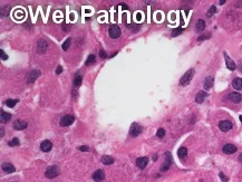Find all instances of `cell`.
Instances as JSON below:
<instances>
[{
    "instance_id": "26",
    "label": "cell",
    "mask_w": 242,
    "mask_h": 182,
    "mask_svg": "<svg viewBox=\"0 0 242 182\" xmlns=\"http://www.w3.org/2000/svg\"><path fill=\"white\" fill-rule=\"evenodd\" d=\"M18 103V100H7L6 101V105L8 107H15V105Z\"/></svg>"
},
{
    "instance_id": "9",
    "label": "cell",
    "mask_w": 242,
    "mask_h": 182,
    "mask_svg": "<svg viewBox=\"0 0 242 182\" xmlns=\"http://www.w3.org/2000/svg\"><path fill=\"white\" fill-rule=\"evenodd\" d=\"M219 127H220V130L222 132H228L232 129V123L230 121H227V120L225 121H221L219 123Z\"/></svg>"
},
{
    "instance_id": "18",
    "label": "cell",
    "mask_w": 242,
    "mask_h": 182,
    "mask_svg": "<svg viewBox=\"0 0 242 182\" xmlns=\"http://www.w3.org/2000/svg\"><path fill=\"white\" fill-rule=\"evenodd\" d=\"M213 83H214V78L212 77V76H209V77H207L205 80H204V84H203L204 89H207V91L211 89L212 86H213Z\"/></svg>"
},
{
    "instance_id": "4",
    "label": "cell",
    "mask_w": 242,
    "mask_h": 182,
    "mask_svg": "<svg viewBox=\"0 0 242 182\" xmlns=\"http://www.w3.org/2000/svg\"><path fill=\"white\" fill-rule=\"evenodd\" d=\"M40 71H38V69H32V71H30L28 74H27V83L28 84H31V83H34L39 76H40Z\"/></svg>"
},
{
    "instance_id": "14",
    "label": "cell",
    "mask_w": 242,
    "mask_h": 182,
    "mask_svg": "<svg viewBox=\"0 0 242 182\" xmlns=\"http://www.w3.org/2000/svg\"><path fill=\"white\" fill-rule=\"evenodd\" d=\"M51 149H53V143H51L50 141L46 140V141L41 142V144H40V150H41L43 152H49Z\"/></svg>"
},
{
    "instance_id": "46",
    "label": "cell",
    "mask_w": 242,
    "mask_h": 182,
    "mask_svg": "<svg viewBox=\"0 0 242 182\" xmlns=\"http://www.w3.org/2000/svg\"><path fill=\"white\" fill-rule=\"evenodd\" d=\"M224 2H225V0H221V1H220V5H223Z\"/></svg>"
},
{
    "instance_id": "19",
    "label": "cell",
    "mask_w": 242,
    "mask_h": 182,
    "mask_svg": "<svg viewBox=\"0 0 242 182\" xmlns=\"http://www.w3.org/2000/svg\"><path fill=\"white\" fill-rule=\"evenodd\" d=\"M2 170H3L5 172H7V173H14L15 171H16V169H15L14 165H12L11 163H8V162H6V163L2 164Z\"/></svg>"
},
{
    "instance_id": "5",
    "label": "cell",
    "mask_w": 242,
    "mask_h": 182,
    "mask_svg": "<svg viewBox=\"0 0 242 182\" xmlns=\"http://www.w3.org/2000/svg\"><path fill=\"white\" fill-rule=\"evenodd\" d=\"M172 164V155L170 152H166L165 153V162L163 163V165L161 167V171H166V170H169L170 169V167H171Z\"/></svg>"
},
{
    "instance_id": "35",
    "label": "cell",
    "mask_w": 242,
    "mask_h": 182,
    "mask_svg": "<svg viewBox=\"0 0 242 182\" xmlns=\"http://www.w3.org/2000/svg\"><path fill=\"white\" fill-rule=\"evenodd\" d=\"M219 176H220V179L222 180V182H228L229 181V178L228 176H225L223 172H220V173H219Z\"/></svg>"
},
{
    "instance_id": "31",
    "label": "cell",
    "mask_w": 242,
    "mask_h": 182,
    "mask_svg": "<svg viewBox=\"0 0 242 182\" xmlns=\"http://www.w3.org/2000/svg\"><path fill=\"white\" fill-rule=\"evenodd\" d=\"M20 144V142H19V140L17 138H14L9 143H8V145L9 146H15V145H19Z\"/></svg>"
},
{
    "instance_id": "16",
    "label": "cell",
    "mask_w": 242,
    "mask_h": 182,
    "mask_svg": "<svg viewBox=\"0 0 242 182\" xmlns=\"http://www.w3.org/2000/svg\"><path fill=\"white\" fill-rule=\"evenodd\" d=\"M229 100H231L232 102L234 103H240L242 101V95L238 92H233V93H230L229 95Z\"/></svg>"
},
{
    "instance_id": "8",
    "label": "cell",
    "mask_w": 242,
    "mask_h": 182,
    "mask_svg": "<svg viewBox=\"0 0 242 182\" xmlns=\"http://www.w3.org/2000/svg\"><path fill=\"white\" fill-rule=\"evenodd\" d=\"M47 46L48 45H47V42L45 39H39L38 43H37V51L39 54H44L47 49Z\"/></svg>"
},
{
    "instance_id": "27",
    "label": "cell",
    "mask_w": 242,
    "mask_h": 182,
    "mask_svg": "<svg viewBox=\"0 0 242 182\" xmlns=\"http://www.w3.org/2000/svg\"><path fill=\"white\" fill-rule=\"evenodd\" d=\"M94 63H95V55L91 54V55L88 56V58L86 59V65H92Z\"/></svg>"
},
{
    "instance_id": "29",
    "label": "cell",
    "mask_w": 242,
    "mask_h": 182,
    "mask_svg": "<svg viewBox=\"0 0 242 182\" xmlns=\"http://www.w3.org/2000/svg\"><path fill=\"white\" fill-rule=\"evenodd\" d=\"M71 38H67V39L65 40V43L63 44V49H64V51H68V48H69V46H71Z\"/></svg>"
},
{
    "instance_id": "38",
    "label": "cell",
    "mask_w": 242,
    "mask_h": 182,
    "mask_svg": "<svg viewBox=\"0 0 242 182\" xmlns=\"http://www.w3.org/2000/svg\"><path fill=\"white\" fill-rule=\"evenodd\" d=\"M211 37V35H205V36H200L199 38H198V40L199 42H202V40H204V39H207V38H210Z\"/></svg>"
},
{
    "instance_id": "11",
    "label": "cell",
    "mask_w": 242,
    "mask_h": 182,
    "mask_svg": "<svg viewBox=\"0 0 242 182\" xmlns=\"http://www.w3.org/2000/svg\"><path fill=\"white\" fill-rule=\"evenodd\" d=\"M105 178V173L103 170H96L94 173H93V180L96 182H100L104 180Z\"/></svg>"
},
{
    "instance_id": "2",
    "label": "cell",
    "mask_w": 242,
    "mask_h": 182,
    "mask_svg": "<svg viewBox=\"0 0 242 182\" xmlns=\"http://www.w3.org/2000/svg\"><path fill=\"white\" fill-rule=\"evenodd\" d=\"M58 174H59V169H58L57 165H53V167H48V169L46 170V172H45L46 178H48V179H54V178H56Z\"/></svg>"
},
{
    "instance_id": "40",
    "label": "cell",
    "mask_w": 242,
    "mask_h": 182,
    "mask_svg": "<svg viewBox=\"0 0 242 182\" xmlns=\"http://www.w3.org/2000/svg\"><path fill=\"white\" fill-rule=\"evenodd\" d=\"M79 150H80V151H86V152H87V151L89 150V147L87 145H82V146H79Z\"/></svg>"
},
{
    "instance_id": "39",
    "label": "cell",
    "mask_w": 242,
    "mask_h": 182,
    "mask_svg": "<svg viewBox=\"0 0 242 182\" xmlns=\"http://www.w3.org/2000/svg\"><path fill=\"white\" fill-rule=\"evenodd\" d=\"M69 28H71V25L69 24H63V30L64 31H67Z\"/></svg>"
},
{
    "instance_id": "24",
    "label": "cell",
    "mask_w": 242,
    "mask_h": 182,
    "mask_svg": "<svg viewBox=\"0 0 242 182\" xmlns=\"http://www.w3.org/2000/svg\"><path fill=\"white\" fill-rule=\"evenodd\" d=\"M178 158L180 159H183V158H185L186 155H187V149L186 147H180L178 149Z\"/></svg>"
},
{
    "instance_id": "17",
    "label": "cell",
    "mask_w": 242,
    "mask_h": 182,
    "mask_svg": "<svg viewBox=\"0 0 242 182\" xmlns=\"http://www.w3.org/2000/svg\"><path fill=\"white\" fill-rule=\"evenodd\" d=\"M207 92H204V91H200L199 93L196 94V96H195V102L198 103V104L203 103V101L205 100V97H207Z\"/></svg>"
},
{
    "instance_id": "15",
    "label": "cell",
    "mask_w": 242,
    "mask_h": 182,
    "mask_svg": "<svg viewBox=\"0 0 242 182\" xmlns=\"http://www.w3.org/2000/svg\"><path fill=\"white\" fill-rule=\"evenodd\" d=\"M222 150H223V152L225 153V154H233L234 152H236V146L229 143V144H225V145L223 146Z\"/></svg>"
},
{
    "instance_id": "47",
    "label": "cell",
    "mask_w": 242,
    "mask_h": 182,
    "mask_svg": "<svg viewBox=\"0 0 242 182\" xmlns=\"http://www.w3.org/2000/svg\"><path fill=\"white\" fill-rule=\"evenodd\" d=\"M240 121H241V123H242V115H240Z\"/></svg>"
},
{
    "instance_id": "7",
    "label": "cell",
    "mask_w": 242,
    "mask_h": 182,
    "mask_svg": "<svg viewBox=\"0 0 242 182\" xmlns=\"http://www.w3.org/2000/svg\"><path fill=\"white\" fill-rule=\"evenodd\" d=\"M75 121V117L71 116V115H64V116L60 118V125L62 126H68L71 125Z\"/></svg>"
},
{
    "instance_id": "21",
    "label": "cell",
    "mask_w": 242,
    "mask_h": 182,
    "mask_svg": "<svg viewBox=\"0 0 242 182\" xmlns=\"http://www.w3.org/2000/svg\"><path fill=\"white\" fill-rule=\"evenodd\" d=\"M10 118H11V114H9V113H7V112L1 111V114H0V121H1L2 123H7L8 121H10Z\"/></svg>"
},
{
    "instance_id": "13",
    "label": "cell",
    "mask_w": 242,
    "mask_h": 182,
    "mask_svg": "<svg viewBox=\"0 0 242 182\" xmlns=\"http://www.w3.org/2000/svg\"><path fill=\"white\" fill-rule=\"evenodd\" d=\"M147 163H149V159H147L146 156H143V158H138V159L136 160V165L140 167L141 170H143V169H145V167L147 165Z\"/></svg>"
},
{
    "instance_id": "28",
    "label": "cell",
    "mask_w": 242,
    "mask_h": 182,
    "mask_svg": "<svg viewBox=\"0 0 242 182\" xmlns=\"http://www.w3.org/2000/svg\"><path fill=\"white\" fill-rule=\"evenodd\" d=\"M215 11H216V8H215V6H211V7L209 8V10H207V17H212V16L215 14Z\"/></svg>"
},
{
    "instance_id": "3",
    "label": "cell",
    "mask_w": 242,
    "mask_h": 182,
    "mask_svg": "<svg viewBox=\"0 0 242 182\" xmlns=\"http://www.w3.org/2000/svg\"><path fill=\"white\" fill-rule=\"evenodd\" d=\"M108 35H109L111 38H113V39L118 38V37L121 36V29H120V27L117 25H112L109 27V29H108Z\"/></svg>"
},
{
    "instance_id": "10",
    "label": "cell",
    "mask_w": 242,
    "mask_h": 182,
    "mask_svg": "<svg viewBox=\"0 0 242 182\" xmlns=\"http://www.w3.org/2000/svg\"><path fill=\"white\" fill-rule=\"evenodd\" d=\"M28 126V124L26 121H22V120H17L14 123V129L17 130V131H21V130H25L26 127Z\"/></svg>"
},
{
    "instance_id": "33",
    "label": "cell",
    "mask_w": 242,
    "mask_h": 182,
    "mask_svg": "<svg viewBox=\"0 0 242 182\" xmlns=\"http://www.w3.org/2000/svg\"><path fill=\"white\" fill-rule=\"evenodd\" d=\"M127 28L132 29L133 33H137L138 29H140V26H138V25H127Z\"/></svg>"
},
{
    "instance_id": "12",
    "label": "cell",
    "mask_w": 242,
    "mask_h": 182,
    "mask_svg": "<svg viewBox=\"0 0 242 182\" xmlns=\"http://www.w3.org/2000/svg\"><path fill=\"white\" fill-rule=\"evenodd\" d=\"M223 55H224V57H225V64H227V67H228L230 71H234L235 68H236L235 63L229 57L228 55H227V53H223Z\"/></svg>"
},
{
    "instance_id": "44",
    "label": "cell",
    "mask_w": 242,
    "mask_h": 182,
    "mask_svg": "<svg viewBox=\"0 0 242 182\" xmlns=\"http://www.w3.org/2000/svg\"><path fill=\"white\" fill-rule=\"evenodd\" d=\"M153 160H154V161H156V160H157V154H155V155L153 156Z\"/></svg>"
},
{
    "instance_id": "25",
    "label": "cell",
    "mask_w": 242,
    "mask_h": 182,
    "mask_svg": "<svg viewBox=\"0 0 242 182\" xmlns=\"http://www.w3.org/2000/svg\"><path fill=\"white\" fill-rule=\"evenodd\" d=\"M82 82H83L82 75H80V74H77L76 77H75V80H74V85H75V87H79V86L82 85Z\"/></svg>"
},
{
    "instance_id": "42",
    "label": "cell",
    "mask_w": 242,
    "mask_h": 182,
    "mask_svg": "<svg viewBox=\"0 0 242 182\" xmlns=\"http://www.w3.org/2000/svg\"><path fill=\"white\" fill-rule=\"evenodd\" d=\"M120 7H122L123 9H127V6L125 3H120Z\"/></svg>"
},
{
    "instance_id": "20",
    "label": "cell",
    "mask_w": 242,
    "mask_h": 182,
    "mask_svg": "<svg viewBox=\"0 0 242 182\" xmlns=\"http://www.w3.org/2000/svg\"><path fill=\"white\" fill-rule=\"evenodd\" d=\"M232 86L236 91H242V78H240V77L234 78L232 82Z\"/></svg>"
},
{
    "instance_id": "45",
    "label": "cell",
    "mask_w": 242,
    "mask_h": 182,
    "mask_svg": "<svg viewBox=\"0 0 242 182\" xmlns=\"http://www.w3.org/2000/svg\"><path fill=\"white\" fill-rule=\"evenodd\" d=\"M0 130H1V136H3V129H2V127H1V129H0Z\"/></svg>"
},
{
    "instance_id": "6",
    "label": "cell",
    "mask_w": 242,
    "mask_h": 182,
    "mask_svg": "<svg viewBox=\"0 0 242 182\" xmlns=\"http://www.w3.org/2000/svg\"><path fill=\"white\" fill-rule=\"evenodd\" d=\"M142 132V126L137 123H133L131 125V129H129V134L132 136H137L138 134H141Z\"/></svg>"
},
{
    "instance_id": "37",
    "label": "cell",
    "mask_w": 242,
    "mask_h": 182,
    "mask_svg": "<svg viewBox=\"0 0 242 182\" xmlns=\"http://www.w3.org/2000/svg\"><path fill=\"white\" fill-rule=\"evenodd\" d=\"M100 58H103V59L107 58V54L104 51H100Z\"/></svg>"
},
{
    "instance_id": "41",
    "label": "cell",
    "mask_w": 242,
    "mask_h": 182,
    "mask_svg": "<svg viewBox=\"0 0 242 182\" xmlns=\"http://www.w3.org/2000/svg\"><path fill=\"white\" fill-rule=\"evenodd\" d=\"M63 72V67L62 66H58L57 68H56V74H60Z\"/></svg>"
},
{
    "instance_id": "43",
    "label": "cell",
    "mask_w": 242,
    "mask_h": 182,
    "mask_svg": "<svg viewBox=\"0 0 242 182\" xmlns=\"http://www.w3.org/2000/svg\"><path fill=\"white\" fill-rule=\"evenodd\" d=\"M239 161H240V162L242 163V154H240V155H239Z\"/></svg>"
},
{
    "instance_id": "30",
    "label": "cell",
    "mask_w": 242,
    "mask_h": 182,
    "mask_svg": "<svg viewBox=\"0 0 242 182\" xmlns=\"http://www.w3.org/2000/svg\"><path fill=\"white\" fill-rule=\"evenodd\" d=\"M9 10H10V7L7 6V7H2L1 8V17H5V16H8L9 14Z\"/></svg>"
},
{
    "instance_id": "23",
    "label": "cell",
    "mask_w": 242,
    "mask_h": 182,
    "mask_svg": "<svg viewBox=\"0 0 242 182\" xmlns=\"http://www.w3.org/2000/svg\"><path fill=\"white\" fill-rule=\"evenodd\" d=\"M100 161H102V163H104V164H106V165H109V164H113V163H114V159H113L112 156H108V155H104V156L100 159Z\"/></svg>"
},
{
    "instance_id": "22",
    "label": "cell",
    "mask_w": 242,
    "mask_h": 182,
    "mask_svg": "<svg viewBox=\"0 0 242 182\" xmlns=\"http://www.w3.org/2000/svg\"><path fill=\"white\" fill-rule=\"evenodd\" d=\"M195 29L198 30V31H203V30L205 29V21L204 20H202V19H199L198 20V22H196V25H195Z\"/></svg>"
},
{
    "instance_id": "1",
    "label": "cell",
    "mask_w": 242,
    "mask_h": 182,
    "mask_svg": "<svg viewBox=\"0 0 242 182\" xmlns=\"http://www.w3.org/2000/svg\"><path fill=\"white\" fill-rule=\"evenodd\" d=\"M194 73H195V71H194L193 68L189 69V71L181 77V80H180V85H181V86H186V85H189L190 82L192 80Z\"/></svg>"
},
{
    "instance_id": "32",
    "label": "cell",
    "mask_w": 242,
    "mask_h": 182,
    "mask_svg": "<svg viewBox=\"0 0 242 182\" xmlns=\"http://www.w3.org/2000/svg\"><path fill=\"white\" fill-rule=\"evenodd\" d=\"M182 33H183V29H182V28H176V29L173 30L172 37H176V36H178V35H181Z\"/></svg>"
},
{
    "instance_id": "36",
    "label": "cell",
    "mask_w": 242,
    "mask_h": 182,
    "mask_svg": "<svg viewBox=\"0 0 242 182\" xmlns=\"http://www.w3.org/2000/svg\"><path fill=\"white\" fill-rule=\"evenodd\" d=\"M0 56H1V59H2V60H7L8 59V56L5 54V51H2V49L0 51Z\"/></svg>"
},
{
    "instance_id": "34",
    "label": "cell",
    "mask_w": 242,
    "mask_h": 182,
    "mask_svg": "<svg viewBox=\"0 0 242 182\" xmlns=\"http://www.w3.org/2000/svg\"><path fill=\"white\" fill-rule=\"evenodd\" d=\"M164 135H165V130L164 129H158L156 132L157 138H164Z\"/></svg>"
}]
</instances>
